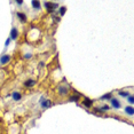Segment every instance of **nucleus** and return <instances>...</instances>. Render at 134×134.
Masks as SVG:
<instances>
[{"mask_svg":"<svg viewBox=\"0 0 134 134\" xmlns=\"http://www.w3.org/2000/svg\"><path fill=\"white\" fill-rule=\"evenodd\" d=\"M11 99H13L15 102H19V101L22 100V94L19 91H14L11 93Z\"/></svg>","mask_w":134,"mask_h":134,"instance_id":"obj_8","label":"nucleus"},{"mask_svg":"<svg viewBox=\"0 0 134 134\" xmlns=\"http://www.w3.org/2000/svg\"><path fill=\"white\" fill-rule=\"evenodd\" d=\"M80 96H81V94H79V93L76 92L75 95H71V96L69 98V101L70 102H78L80 100Z\"/></svg>","mask_w":134,"mask_h":134,"instance_id":"obj_13","label":"nucleus"},{"mask_svg":"<svg viewBox=\"0 0 134 134\" xmlns=\"http://www.w3.org/2000/svg\"><path fill=\"white\" fill-rule=\"evenodd\" d=\"M31 5H32V8L34 10H40L41 9V2L38 1V0H32V1H31Z\"/></svg>","mask_w":134,"mask_h":134,"instance_id":"obj_12","label":"nucleus"},{"mask_svg":"<svg viewBox=\"0 0 134 134\" xmlns=\"http://www.w3.org/2000/svg\"><path fill=\"white\" fill-rule=\"evenodd\" d=\"M32 56H33V53H32V52H28V53H24V54H23V57H24L25 60L32 59Z\"/></svg>","mask_w":134,"mask_h":134,"instance_id":"obj_16","label":"nucleus"},{"mask_svg":"<svg viewBox=\"0 0 134 134\" xmlns=\"http://www.w3.org/2000/svg\"><path fill=\"white\" fill-rule=\"evenodd\" d=\"M65 11H66V7L65 6H62V7H60V9H59V13H60V15L61 16H63L65 14Z\"/></svg>","mask_w":134,"mask_h":134,"instance_id":"obj_18","label":"nucleus"},{"mask_svg":"<svg viewBox=\"0 0 134 134\" xmlns=\"http://www.w3.org/2000/svg\"><path fill=\"white\" fill-rule=\"evenodd\" d=\"M112 98V93H107V94H104V95H102V96L100 98V100L102 101H106V100H109L110 101V99Z\"/></svg>","mask_w":134,"mask_h":134,"instance_id":"obj_14","label":"nucleus"},{"mask_svg":"<svg viewBox=\"0 0 134 134\" xmlns=\"http://www.w3.org/2000/svg\"><path fill=\"white\" fill-rule=\"evenodd\" d=\"M39 65H40V66H45V63H44V62H40Z\"/></svg>","mask_w":134,"mask_h":134,"instance_id":"obj_22","label":"nucleus"},{"mask_svg":"<svg viewBox=\"0 0 134 134\" xmlns=\"http://www.w3.org/2000/svg\"><path fill=\"white\" fill-rule=\"evenodd\" d=\"M10 61V55L9 54H2L0 56V65H6L8 64Z\"/></svg>","mask_w":134,"mask_h":134,"instance_id":"obj_5","label":"nucleus"},{"mask_svg":"<svg viewBox=\"0 0 134 134\" xmlns=\"http://www.w3.org/2000/svg\"><path fill=\"white\" fill-rule=\"evenodd\" d=\"M124 111L126 115H129L130 117H133V115H134V108L133 106H126L125 107V109H124Z\"/></svg>","mask_w":134,"mask_h":134,"instance_id":"obj_11","label":"nucleus"},{"mask_svg":"<svg viewBox=\"0 0 134 134\" xmlns=\"http://www.w3.org/2000/svg\"><path fill=\"white\" fill-rule=\"evenodd\" d=\"M56 91H57V94H59V95H61V96H65V95L69 94L70 88H69V86L60 85V86L56 88Z\"/></svg>","mask_w":134,"mask_h":134,"instance_id":"obj_2","label":"nucleus"},{"mask_svg":"<svg viewBox=\"0 0 134 134\" xmlns=\"http://www.w3.org/2000/svg\"><path fill=\"white\" fill-rule=\"evenodd\" d=\"M9 44H10V38H8V39L6 40V42H5V46H6V47H8V46H9Z\"/></svg>","mask_w":134,"mask_h":134,"instance_id":"obj_21","label":"nucleus"},{"mask_svg":"<svg viewBox=\"0 0 134 134\" xmlns=\"http://www.w3.org/2000/svg\"><path fill=\"white\" fill-rule=\"evenodd\" d=\"M110 104H111V107L113 108V109H116V110H118V109H120V108H121L120 101L117 100L116 98H111V99H110Z\"/></svg>","mask_w":134,"mask_h":134,"instance_id":"obj_6","label":"nucleus"},{"mask_svg":"<svg viewBox=\"0 0 134 134\" xmlns=\"http://www.w3.org/2000/svg\"><path fill=\"white\" fill-rule=\"evenodd\" d=\"M100 109L102 110V112H106V111H109V110H110V107L108 106V104H104V106L100 107Z\"/></svg>","mask_w":134,"mask_h":134,"instance_id":"obj_19","label":"nucleus"},{"mask_svg":"<svg viewBox=\"0 0 134 134\" xmlns=\"http://www.w3.org/2000/svg\"><path fill=\"white\" fill-rule=\"evenodd\" d=\"M9 36H10V37H9V38H10V40H16L17 38H19L20 32H19V30L16 29V27H13V28H11Z\"/></svg>","mask_w":134,"mask_h":134,"instance_id":"obj_7","label":"nucleus"},{"mask_svg":"<svg viewBox=\"0 0 134 134\" xmlns=\"http://www.w3.org/2000/svg\"><path fill=\"white\" fill-rule=\"evenodd\" d=\"M40 104H41L42 109H48V108H51L52 106H53V102H52V100H49V99L41 98V100H40Z\"/></svg>","mask_w":134,"mask_h":134,"instance_id":"obj_3","label":"nucleus"},{"mask_svg":"<svg viewBox=\"0 0 134 134\" xmlns=\"http://www.w3.org/2000/svg\"><path fill=\"white\" fill-rule=\"evenodd\" d=\"M44 7L46 8L47 13H53V11L59 7V4L57 2H51V1H45L44 2Z\"/></svg>","mask_w":134,"mask_h":134,"instance_id":"obj_1","label":"nucleus"},{"mask_svg":"<svg viewBox=\"0 0 134 134\" xmlns=\"http://www.w3.org/2000/svg\"><path fill=\"white\" fill-rule=\"evenodd\" d=\"M118 95H119V96H121V98H127L130 95V92L129 91H119Z\"/></svg>","mask_w":134,"mask_h":134,"instance_id":"obj_15","label":"nucleus"},{"mask_svg":"<svg viewBox=\"0 0 134 134\" xmlns=\"http://www.w3.org/2000/svg\"><path fill=\"white\" fill-rule=\"evenodd\" d=\"M126 101H127V102H129V103L131 104V106H133V104H134V96H133V95H132V94H130V95H129V96H127V98H126Z\"/></svg>","mask_w":134,"mask_h":134,"instance_id":"obj_17","label":"nucleus"},{"mask_svg":"<svg viewBox=\"0 0 134 134\" xmlns=\"http://www.w3.org/2000/svg\"><path fill=\"white\" fill-rule=\"evenodd\" d=\"M81 104H83L85 108H87V109H91L93 107V104H94V100L88 99V98H84V100L81 101Z\"/></svg>","mask_w":134,"mask_h":134,"instance_id":"obj_4","label":"nucleus"},{"mask_svg":"<svg viewBox=\"0 0 134 134\" xmlns=\"http://www.w3.org/2000/svg\"><path fill=\"white\" fill-rule=\"evenodd\" d=\"M16 5H19V6H22L23 4H24V1H22V0H16Z\"/></svg>","mask_w":134,"mask_h":134,"instance_id":"obj_20","label":"nucleus"},{"mask_svg":"<svg viewBox=\"0 0 134 134\" xmlns=\"http://www.w3.org/2000/svg\"><path fill=\"white\" fill-rule=\"evenodd\" d=\"M16 16H17V19H19L22 23H25V22L28 21L27 15H25L24 13H22V11H16Z\"/></svg>","mask_w":134,"mask_h":134,"instance_id":"obj_10","label":"nucleus"},{"mask_svg":"<svg viewBox=\"0 0 134 134\" xmlns=\"http://www.w3.org/2000/svg\"><path fill=\"white\" fill-rule=\"evenodd\" d=\"M36 84H37V81L34 79H27L25 81H23V85L27 87V88H31V87H33Z\"/></svg>","mask_w":134,"mask_h":134,"instance_id":"obj_9","label":"nucleus"}]
</instances>
